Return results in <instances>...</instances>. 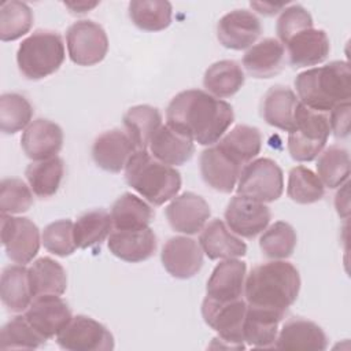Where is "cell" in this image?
<instances>
[{
	"label": "cell",
	"instance_id": "cell-1",
	"mask_svg": "<svg viewBox=\"0 0 351 351\" xmlns=\"http://www.w3.org/2000/svg\"><path fill=\"white\" fill-rule=\"evenodd\" d=\"M167 125L200 145L217 144L234 121L233 107L200 89L177 93L166 110Z\"/></svg>",
	"mask_w": 351,
	"mask_h": 351
},
{
	"label": "cell",
	"instance_id": "cell-2",
	"mask_svg": "<svg viewBox=\"0 0 351 351\" xmlns=\"http://www.w3.org/2000/svg\"><path fill=\"white\" fill-rule=\"evenodd\" d=\"M300 291L298 269L287 261H270L251 269L244 282V296L250 306L285 314Z\"/></svg>",
	"mask_w": 351,
	"mask_h": 351
},
{
	"label": "cell",
	"instance_id": "cell-3",
	"mask_svg": "<svg viewBox=\"0 0 351 351\" xmlns=\"http://www.w3.org/2000/svg\"><path fill=\"white\" fill-rule=\"evenodd\" d=\"M296 93L306 107L329 112L337 104L351 99V70L344 60L302 71L295 78Z\"/></svg>",
	"mask_w": 351,
	"mask_h": 351
},
{
	"label": "cell",
	"instance_id": "cell-4",
	"mask_svg": "<svg viewBox=\"0 0 351 351\" xmlns=\"http://www.w3.org/2000/svg\"><path fill=\"white\" fill-rule=\"evenodd\" d=\"M125 180L154 206H162L177 196L181 174L176 167L155 159L147 149H137L125 166Z\"/></svg>",
	"mask_w": 351,
	"mask_h": 351
},
{
	"label": "cell",
	"instance_id": "cell-5",
	"mask_svg": "<svg viewBox=\"0 0 351 351\" xmlns=\"http://www.w3.org/2000/svg\"><path fill=\"white\" fill-rule=\"evenodd\" d=\"M66 58L64 44L59 33L36 30L26 37L16 52L21 74L27 80H43L56 73Z\"/></svg>",
	"mask_w": 351,
	"mask_h": 351
},
{
	"label": "cell",
	"instance_id": "cell-6",
	"mask_svg": "<svg viewBox=\"0 0 351 351\" xmlns=\"http://www.w3.org/2000/svg\"><path fill=\"white\" fill-rule=\"evenodd\" d=\"M330 134L329 117L299 103L295 110V126L288 133V152L296 162H311L325 148Z\"/></svg>",
	"mask_w": 351,
	"mask_h": 351
},
{
	"label": "cell",
	"instance_id": "cell-7",
	"mask_svg": "<svg viewBox=\"0 0 351 351\" xmlns=\"http://www.w3.org/2000/svg\"><path fill=\"white\" fill-rule=\"evenodd\" d=\"M236 186L237 195L270 203L282 195L284 174L273 159L259 158L241 169Z\"/></svg>",
	"mask_w": 351,
	"mask_h": 351
},
{
	"label": "cell",
	"instance_id": "cell-8",
	"mask_svg": "<svg viewBox=\"0 0 351 351\" xmlns=\"http://www.w3.org/2000/svg\"><path fill=\"white\" fill-rule=\"evenodd\" d=\"M247 311L245 299L219 302L206 296L202 303V317L204 322L218 333V340L230 348H245L243 337V322Z\"/></svg>",
	"mask_w": 351,
	"mask_h": 351
},
{
	"label": "cell",
	"instance_id": "cell-9",
	"mask_svg": "<svg viewBox=\"0 0 351 351\" xmlns=\"http://www.w3.org/2000/svg\"><path fill=\"white\" fill-rule=\"evenodd\" d=\"M69 56L78 66L100 63L108 51V37L104 29L89 19L74 22L66 32Z\"/></svg>",
	"mask_w": 351,
	"mask_h": 351
},
{
	"label": "cell",
	"instance_id": "cell-10",
	"mask_svg": "<svg viewBox=\"0 0 351 351\" xmlns=\"http://www.w3.org/2000/svg\"><path fill=\"white\" fill-rule=\"evenodd\" d=\"M56 343L67 351H111L115 347L112 333L88 315H75L56 336Z\"/></svg>",
	"mask_w": 351,
	"mask_h": 351
},
{
	"label": "cell",
	"instance_id": "cell-11",
	"mask_svg": "<svg viewBox=\"0 0 351 351\" xmlns=\"http://www.w3.org/2000/svg\"><path fill=\"white\" fill-rule=\"evenodd\" d=\"M1 243L12 262L26 265L40 250V230L29 218L1 214Z\"/></svg>",
	"mask_w": 351,
	"mask_h": 351
},
{
	"label": "cell",
	"instance_id": "cell-12",
	"mask_svg": "<svg viewBox=\"0 0 351 351\" xmlns=\"http://www.w3.org/2000/svg\"><path fill=\"white\" fill-rule=\"evenodd\" d=\"M271 219L270 208L258 200L237 195L225 210L226 226L237 236L252 239L262 233Z\"/></svg>",
	"mask_w": 351,
	"mask_h": 351
},
{
	"label": "cell",
	"instance_id": "cell-13",
	"mask_svg": "<svg viewBox=\"0 0 351 351\" xmlns=\"http://www.w3.org/2000/svg\"><path fill=\"white\" fill-rule=\"evenodd\" d=\"M30 325L47 340L58 336L73 318L71 308L59 295H41L33 298L25 311Z\"/></svg>",
	"mask_w": 351,
	"mask_h": 351
},
{
	"label": "cell",
	"instance_id": "cell-14",
	"mask_svg": "<svg viewBox=\"0 0 351 351\" xmlns=\"http://www.w3.org/2000/svg\"><path fill=\"white\" fill-rule=\"evenodd\" d=\"M160 261L170 276L186 280L200 271L203 250L199 241L188 236H174L165 243Z\"/></svg>",
	"mask_w": 351,
	"mask_h": 351
},
{
	"label": "cell",
	"instance_id": "cell-15",
	"mask_svg": "<svg viewBox=\"0 0 351 351\" xmlns=\"http://www.w3.org/2000/svg\"><path fill=\"white\" fill-rule=\"evenodd\" d=\"M211 210L208 203L200 195L184 192L171 199L166 207L169 225L180 233L196 234L206 226Z\"/></svg>",
	"mask_w": 351,
	"mask_h": 351
},
{
	"label": "cell",
	"instance_id": "cell-16",
	"mask_svg": "<svg viewBox=\"0 0 351 351\" xmlns=\"http://www.w3.org/2000/svg\"><path fill=\"white\" fill-rule=\"evenodd\" d=\"M261 33V21L248 10H233L225 14L217 25V38L219 44L234 51L252 47Z\"/></svg>",
	"mask_w": 351,
	"mask_h": 351
},
{
	"label": "cell",
	"instance_id": "cell-17",
	"mask_svg": "<svg viewBox=\"0 0 351 351\" xmlns=\"http://www.w3.org/2000/svg\"><path fill=\"white\" fill-rule=\"evenodd\" d=\"M199 167L206 185L221 193H230L234 189L243 169L217 144L200 154Z\"/></svg>",
	"mask_w": 351,
	"mask_h": 351
},
{
	"label": "cell",
	"instance_id": "cell-18",
	"mask_svg": "<svg viewBox=\"0 0 351 351\" xmlns=\"http://www.w3.org/2000/svg\"><path fill=\"white\" fill-rule=\"evenodd\" d=\"M21 147L33 162L58 156L63 147V130L49 119L37 118L23 130Z\"/></svg>",
	"mask_w": 351,
	"mask_h": 351
},
{
	"label": "cell",
	"instance_id": "cell-19",
	"mask_svg": "<svg viewBox=\"0 0 351 351\" xmlns=\"http://www.w3.org/2000/svg\"><path fill=\"white\" fill-rule=\"evenodd\" d=\"M137 151L126 132L111 129L99 134L92 145L95 163L110 173H119L125 169L130 156Z\"/></svg>",
	"mask_w": 351,
	"mask_h": 351
},
{
	"label": "cell",
	"instance_id": "cell-20",
	"mask_svg": "<svg viewBox=\"0 0 351 351\" xmlns=\"http://www.w3.org/2000/svg\"><path fill=\"white\" fill-rule=\"evenodd\" d=\"M245 274L247 265L237 258L219 262L207 280L206 296L219 302L241 299L244 293Z\"/></svg>",
	"mask_w": 351,
	"mask_h": 351
},
{
	"label": "cell",
	"instance_id": "cell-21",
	"mask_svg": "<svg viewBox=\"0 0 351 351\" xmlns=\"http://www.w3.org/2000/svg\"><path fill=\"white\" fill-rule=\"evenodd\" d=\"M107 245L117 258L129 263H138L155 254L156 236L149 226L138 230H114L108 236Z\"/></svg>",
	"mask_w": 351,
	"mask_h": 351
},
{
	"label": "cell",
	"instance_id": "cell-22",
	"mask_svg": "<svg viewBox=\"0 0 351 351\" xmlns=\"http://www.w3.org/2000/svg\"><path fill=\"white\" fill-rule=\"evenodd\" d=\"M274 347L293 351H324L328 347V337L318 324L304 318H291L278 332Z\"/></svg>",
	"mask_w": 351,
	"mask_h": 351
},
{
	"label": "cell",
	"instance_id": "cell-23",
	"mask_svg": "<svg viewBox=\"0 0 351 351\" xmlns=\"http://www.w3.org/2000/svg\"><path fill=\"white\" fill-rule=\"evenodd\" d=\"M199 244L208 259H232L247 254V244L237 237L223 221L211 219L202 229Z\"/></svg>",
	"mask_w": 351,
	"mask_h": 351
},
{
	"label": "cell",
	"instance_id": "cell-24",
	"mask_svg": "<svg viewBox=\"0 0 351 351\" xmlns=\"http://www.w3.org/2000/svg\"><path fill=\"white\" fill-rule=\"evenodd\" d=\"M291 66L310 67L322 63L330 51L329 37L322 29H307L293 36L287 44Z\"/></svg>",
	"mask_w": 351,
	"mask_h": 351
},
{
	"label": "cell",
	"instance_id": "cell-25",
	"mask_svg": "<svg viewBox=\"0 0 351 351\" xmlns=\"http://www.w3.org/2000/svg\"><path fill=\"white\" fill-rule=\"evenodd\" d=\"M243 66L254 78H271L284 70V45L277 38H263L244 53Z\"/></svg>",
	"mask_w": 351,
	"mask_h": 351
},
{
	"label": "cell",
	"instance_id": "cell-26",
	"mask_svg": "<svg viewBox=\"0 0 351 351\" xmlns=\"http://www.w3.org/2000/svg\"><path fill=\"white\" fill-rule=\"evenodd\" d=\"M285 314L247 304L243 322L245 344L255 348H271L276 344L278 325Z\"/></svg>",
	"mask_w": 351,
	"mask_h": 351
},
{
	"label": "cell",
	"instance_id": "cell-27",
	"mask_svg": "<svg viewBox=\"0 0 351 351\" xmlns=\"http://www.w3.org/2000/svg\"><path fill=\"white\" fill-rule=\"evenodd\" d=\"M149 154L159 162L169 166H181L191 160L195 152L193 141L171 129L167 123L162 125L149 141Z\"/></svg>",
	"mask_w": 351,
	"mask_h": 351
},
{
	"label": "cell",
	"instance_id": "cell-28",
	"mask_svg": "<svg viewBox=\"0 0 351 351\" xmlns=\"http://www.w3.org/2000/svg\"><path fill=\"white\" fill-rule=\"evenodd\" d=\"M298 104L299 100L291 88L274 85L263 97L262 117L267 125L289 133L295 126V110Z\"/></svg>",
	"mask_w": 351,
	"mask_h": 351
},
{
	"label": "cell",
	"instance_id": "cell-29",
	"mask_svg": "<svg viewBox=\"0 0 351 351\" xmlns=\"http://www.w3.org/2000/svg\"><path fill=\"white\" fill-rule=\"evenodd\" d=\"M0 298L11 313L26 311L33 300L29 270L25 265L5 266L0 277Z\"/></svg>",
	"mask_w": 351,
	"mask_h": 351
},
{
	"label": "cell",
	"instance_id": "cell-30",
	"mask_svg": "<svg viewBox=\"0 0 351 351\" xmlns=\"http://www.w3.org/2000/svg\"><path fill=\"white\" fill-rule=\"evenodd\" d=\"M110 214L115 230L145 229L155 217L152 207L130 192H125L114 202Z\"/></svg>",
	"mask_w": 351,
	"mask_h": 351
},
{
	"label": "cell",
	"instance_id": "cell-31",
	"mask_svg": "<svg viewBox=\"0 0 351 351\" xmlns=\"http://www.w3.org/2000/svg\"><path fill=\"white\" fill-rule=\"evenodd\" d=\"M217 145L244 167L261 152L262 134L255 126L237 125L230 132H226Z\"/></svg>",
	"mask_w": 351,
	"mask_h": 351
},
{
	"label": "cell",
	"instance_id": "cell-32",
	"mask_svg": "<svg viewBox=\"0 0 351 351\" xmlns=\"http://www.w3.org/2000/svg\"><path fill=\"white\" fill-rule=\"evenodd\" d=\"M29 270L33 298L41 295H63L67 288V276L63 266L49 256L36 259Z\"/></svg>",
	"mask_w": 351,
	"mask_h": 351
},
{
	"label": "cell",
	"instance_id": "cell-33",
	"mask_svg": "<svg viewBox=\"0 0 351 351\" xmlns=\"http://www.w3.org/2000/svg\"><path fill=\"white\" fill-rule=\"evenodd\" d=\"M245 77L241 66L234 60H218L208 66L203 77V85L207 93L223 99L237 93L244 85Z\"/></svg>",
	"mask_w": 351,
	"mask_h": 351
},
{
	"label": "cell",
	"instance_id": "cell-34",
	"mask_svg": "<svg viewBox=\"0 0 351 351\" xmlns=\"http://www.w3.org/2000/svg\"><path fill=\"white\" fill-rule=\"evenodd\" d=\"M125 132L137 149H147L151 138L162 126V114L156 107L138 104L130 107L123 115Z\"/></svg>",
	"mask_w": 351,
	"mask_h": 351
},
{
	"label": "cell",
	"instance_id": "cell-35",
	"mask_svg": "<svg viewBox=\"0 0 351 351\" xmlns=\"http://www.w3.org/2000/svg\"><path fill=\"white\" fill-rule=\"evenodd\" d=\"M25 176L30 189L37 197H52L59 191L62 184L64 176V162L59 156L32 162L26 167Z\"/></svg>",
	"mask_w": 351,
	"mask_h": 351
},
{
	"label": "cell",
	"instance_id": "cell-36",
	"mask_svg": "<svg viewBox=\"0 0 351 351\" xmlns=\"http://www.w3.org/2000/svg\"><path fill=\"white\" fill-rule=\"evenodd\" d=\"M129 18L140 30L160 32L171 23V4L165 0H133L129 3Z\"/></svg>",
	"mask_w": 351,
	"mask_h": 351
},
{
	"label": "cell",
	"instance_id": "cell-37",
	"mask_svg": "<svg viewBox=\"0 0 351 351\" xmlns=\"http://www.w3.org/2000/svg\"><path fill=\"white\" fill-rule=\"evenodd\" d=\"M111 214L95 208L82 214L74 223V241L77 248H90L104 241L112 229Z\"/></svg>",
	"mask_w": 351,
	"mask_h": 351
},
{
	"label": "cell",
	"instance_id": "cell-38",
	"mask_svg": "<svg viewBox=\"0 0 351 351\" xmlns=\"http://www.w3.org/2000/svg\"><path fill=\"white\" fill-rule=\"evenodd\" d=\"M315 167L324 186L339 188L350 177V154L340 145H330L321 151Z\"/></svg>",
	"mask_w": 351,
	"mask_h": 351
},
{
	"label": "cell",
	"instance_id": "cell-39",
	"mask_svg": "<svg viewBox=\"0 0 351 351\" xmlns=\"http://www.w3.org/2000/svg\"><path fill=\"white\" fill-rule=\"evenodd\" d=\"M298 237L293 226L285 221H277L265 229L259 239V248L269 259L289 258L296 248Z\"/></svg>",
	"mask_w": 351,
	"mask_h": 351
},
{
	"label": "cell",
	"instance_id": "cell-40",
	"mask_svg": "<svg viewBox=\"0 0 351 351\" xmlns=\"http://www.w3.org/2000/svg\"><path fill=\"white\" fill-rule=\"evenodd\" d=\"M33 107L19 93L10 92L0 96V129L4 134H15L32 123Z\"/></svg>",
	"mask_w": 351,
	"mask_h": 351
},
{
	"label": "cell",
	"instance_id": "cell-41",
	"mask_svg": "<svg viewBox=\"0 0 351 351\" xmlns=\"http://www.w3.org/2000/svg\"><path fill=\"white\" fill-rule=\"evenodd\" d=\"M287 195L299 204H311L321 200L325 186L318 176L306 166H295L289 170Z\"/></svg>",
	"mask_w": 351,
	"mask_h": 351
},
{
	"label": "cell",
	"instance_id": "cell-42",
	"mask_svg": "<svg viewBox=\"0 0 351 351\" xmlns=\"http://www.w3.org/2000/svg\"><path fill=\"white\" fill-rule=\"evenodd\" d=\"M47 339L41 336L25 315L12 317L0 329V350L23 348L36 350L44 346Z\"/></svg>",
	"mask_w": 351,
	"mask_h": 351
},
{
	"label": "cell",
	"instance_id": "cell-43",
	"mask_svg": "<svg viewBox=\"0 0 351 351\" xmlns=\"http://www.w3.org/2000/svg\"><path fill=\"white\" fill-rule=\"evenodd\" d=\"M33 11L26 3L11 0L0 5V38L14 41L25 36L33 25Z\"/></svg>",
	"mask_w": 351,
	"mask_h": 351
},
{
	"label": "cell",
	"instance_id": "cell-44",
	"mask_svg": "<svg viewBox=\"0 0 351 351\" xmlns=\"http://www.w3.org/2000/svg\"><path fill=\"white\" fill-rule=\"evenodd\" d=\"M33 206V191L21 178H4L0 182L1 214H22Z\"/></svg>",
	"mask_w": 351,
	"mask_h": 351
},
{
	"label": "cell",
	"instance_id": "cell-45",
	"mask_svg": "<svg viewBox=\"0 0 351 351\" xmlns=\"http://www.w3.org/2000/svg\"><path fill=\"white\" fill-rule=\"evenodd\" d=\"M74 223L70 219H59L47 225L41 234L44 248L58 256L71 255L77 245L74 241Z\"/></svg>",
	"mask_w": 351,
	"mask_h": 351
},
{
	"label": "cell",
	"instance_id": "cell-46",
	"mask_svg": "<svg viewBox=\"0 0 351 351\" xmlns=\"http://www.w3.org/2000/svg\"><path fill=\"white\" fill-rule=\"evenodd\" d=\"M313 18L310 12L300 4H291L284 7L281 15L277 19L276 32L281 44H287L298 33L311 29Z\"/></svg>",
	"mask_w": 351,
	"mask_h": 351
},
{
	"label": "cell",
	"instance_id": "cell-47",
	"mask_svg": "<svg viewBox=\"0 0 351 351\" xmlns=\"http://www.w3.org/2000/svg\"><path fill=\"white\" fill-rule=\"evenodd\" d=\"M329 126L337 138H344L350 134V101L340 103L330 110Z\"/></svg>",
	"mask_w": 351,
	"mask_h": 351
},
{
	"label": "cell",
	"instance_id": "cell-48",
	"mask_svg": "<svg viewBox=\"0 0 351 351\" xmlns=\"http://www.w3.org/2000/svg\"><path fill=\"white\" fill-rule=\"evenodd\" d=\"M251 7L263 15H274L280 10H284V5H274L269 3H251Z\"/></svg>",
	"mask_w": 351,
	"mask_h": 351
},
{
	"label": "cell",
	"instance_id": "cell-49",
	"mask_svg": "<svg viewBox=\"0 0 351 351\" xmlns=\"http://www.w3.org/2000/svg\"><path fill=\"white\" fill-rule=\"evenodd\" d=\"M99 3H88V1H77V3H64V5L73 12V14H84L89 10H92L93 7H96Z\"/></svg>",
	"mask_w": 351,
	"mask_h": 351
}]
</instances>
